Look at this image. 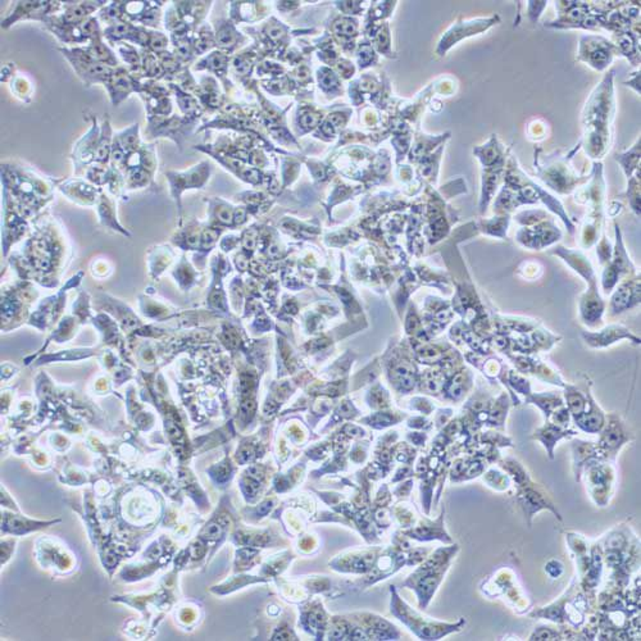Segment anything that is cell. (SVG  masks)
<instances>
[{"instance_id": "obj_6", "label": "cell", "mask_w": 641, "mask_h": 641, "mask_svg": "<svg viewBox=\"0 0 641 641\" xmlns=\"http://www.w3.org/2000/svg\"><path fill=\"white\" fill-rule=\"evenodd\" d=\"M91 125L88 132L82 135L74 144L72 151L69 154L74 163L76 175L85 173L91 164L95 163L98 143L101 136V125L95 116H90Z\"/></svg>"}, {"instance_id": "obj_21", "label": "cell", "mask_w": 641, "mask_h": 641, "mask_svg": "<svg viewBox=\"0 0 641 641\" xmlns=\"http://www.w3.org/2000/svg\"><path fill=\"white\" fill-rule=\"evenodd\" d=\"M144 101L146 117H168L172 114V101L171 96H140Z\"/></svg>"}, {"instance_id": "obj_29", "label": "cell", "mask_w": 641, "mask_h": 641, "mask_svg": "<svg viewBox=\"0 0 641 641\" xmlns=\"http://www.w3.org/2000/svg\"><path fill=\"white\" fill-rule=\"evenodd\" d=\"M168 45H170V39L166 34H163L162 31H158V30H151L149 41H148V46H146L148 51L154 53V54H159V53L168 51Z\"/></svg>"}, {"instance_id": "obj_18", "label": "cell", "mask_w": 641, "mask_h": 641, "mask_svg": "<svg viewBox=\"0 0 641 641\" xmlns=\"http://www.w3.org/2000/svg\"><path fill=\"white\" fill-rule=\"evenodd\" d=\"M141 53V81L143 80H157L164 81L166 72L154 53L140 48Z\"/></svg>"}, {"instance_id": "obj_9", "label": "cell", "mask_w": 641, "mask_h": 641, "mask_svg": "<svg viewBox=\"0 0 641 641\" xmlns=\"http://www.w3.org/2000/svg\"><path fill=\"white\" fill-rule=\"evenodd\" d=\"M211 173V166L207 162H201L195 166L191 170L185 172H176L168 171L166 172V176L168 178L171 185V191L173 196L178 199L183 190L191 188H201V185L207 181Z\"/></svg>"}, {"instance_id": "obj_27", "label": "cell", "mask_w": 641, "mask_h": 641, "mask_svg": "<svg viewBox=\"0 0 641 641\" xmlns=\"http://www.w3.org/2000/svg\"><path fill=\"white\" fill-rule=\"evenodd\" d=\"M111 170H112L111 164H101L95 162L86 170L85 176H86L90 183L98 185V186L106 185V183L108 185L109 176H111Z\"/></svg>"}, {"instance_id": "obj_3", "label": "cell", "mask_w": 641, "mask_h": 641, "mask_svg": "<svg viewBox=\"0 0 641 641\" xmlns=\"http://www.w3.org/2000/svg\"><path fill=\"white\" fill-rule=\"evenodd\" d=\"M58 51L64 54V57L69 61L71 67L74 69L76 75L81 80L85 88H91L93 85H104L108 77L114 72V67L107 64L95 62L91 58H89L81 46H62L58 48Z\"/></svg>"}, {"instance_id": "obj_26", "label": "cell", "mask_w": 641, "mask_h": 641, "mask_svg": "<svg viewBox=\"0 0 641 641\" xmlns=\"http://www.w3.org/2000/svg\"><path fill=\"white\" fill-rule=\"evenodd\" d=\"M98 209H99L101 221L106 225V226L111 227V228L117 230V231L125 233V235H128L126 230L122 228V227L120 226V223L117 222L116 213H114L113 206H112L111 201H108L107 196L104 194L101 195V199H99V203H98Z\"/></svg>"}, {"instance_id": "obj_13", "label": "cell", "mask_w": 641, "mask_h": 641, "mask_svg": "<svg viewBox=\"0 0 641 641\" xmlns=\"http://www.w3.org/2000/svg\"><path fill=\"white\" fill-rule=\"evenodd\" d=\"M140 25H135L130 21H122L114 25L107 26L103 29V36L108 44L114 45L120 43H130L136 45L138 43Z\"/></svg>"}, {"instance_id": "obj_17", "label": "cell", "mask_w": 641, "mask_h": 641, "mask_svg": "<svg viewBox=\"0 0 641 641\" xmlns=\"http://www.w3.org/2000/svg\"><path fill=\"white\" fill-rule=\"evenodd\" d=\"M116 51L118 53L122 62L126 64V67L132 75L141 81V53L140 48L130 43H120L114 45Z\"/></svg>"}, {"instance_id": "obj_24", "label": "cell", "mask_w": 641, "mask_h": 641, "mask_svg": "<svg viewBox=\"0 0 641 641\" xmlns=\"http://www.w3.org/2000/svg\"><path fill=\"white\" fill-rule=\"evenodd\" d=\"M9 84H11V91L17 99L24 103L31 101L34 86H32L31 81L25 75L16 72Z\"/></svg>"}, {"instance_id": "obj_25", "label": "cell", "mask_w": 641, "mask_h": 641, "mask_svg": "<svg viewBox=\"0 0 641 641\" xmlns=\"http://www.w3.org/2000/svg\"><path fill=\"white\" fill-rule=\"evenodd\" d=\"M116 135L120 140L125 153H130V151L138 149V146L144 143L140 136V125L138 123H133L131 126L116 132Z\"/></svg>"}, {"instance_id": "obj_16", "label": "cell", "mask_w": 641, "mask_h": 641, "mask_svg": "<svg viewBox=\"0 0 641 641\" xmlns=\"http://www.w3.org/2000/svg\"><path fill=\"white\" fill-rule=\"evenodd\" d=\"M214 38H216L217 46H220L222 51H226V54L231 53L233 49H236L246 40L244 36L235 29L233 22H230V21H223V22H220V25H217Z\"/></svg>"}, {"instance_id": "obj_15", "label": "cell", "mask_w": 641, "mask_h": 641, "mask_svg": "<svg viewBox=\"0 0 641 641\" xmlns=\"http://www.w3.org/2000/svg\"><path fill=\"white\" fill-rule=\"evenodd\" d=\"M59 188L71 199L82 203V204H93L96 199V189H95L94 185L82 181V180L71 178V180L64 181Z\"/></svg>"}, {"instance_id": "obj_14", "label": "cell", "mask_w": 641, "mask_h": 641, "mask_svg": "<svg viewBox=\"0 0 641 641\" xmlns=\"http://www.w3.org/2000/svg\"><path fill=\"white\" fill-rule=\"evenodd\" d=\"M81 48L84 53L89 58H91L93 61H95V62L107 64V66H111V67H114V69L121 67L120 58L117 57L116 51L104 41V36L95 39V40L90 41L89 44L84 45Z\"/></svg>"}, {"instance_id": "obj_20", "label": "cell", "mask_w": 641, "mask_h": 641, "mask_svg": "<svg viewBox=\"0 0 641 641\" xmlns=\"http://www.w3.org/2000/svg\"><path fill=\"white\" fill-rule=\"evenodd\" d=\"M167 84L170 86L172 94L175 95L178 108L183 112V116L190 117V118H198L201 114V109L194 96L183 90L180 86H177L176 84H173V82H167Z\"/></svg>"}, {"instance_id": "obj_4", "label": "cell", "mask_w": 641, "mask_h": 641, "mask_svg": "<svg viewBox=\"0 0 641 641\" xmlns=\"http://www.w3.org/2000/svg\"><path fill=\"white\" fill-rule=\"evenodd\" d=\"M64 1H41V0H25L13 1L11 9L1 19V29H9L19 21H38L44 24L46 19L61 13Z\"/></svg>"}, {"instance_id": "obj_1", "label": "cell", "mask_w": 641, "mask_h": 641, "mask_svg": "<svg viewBox=\"0 0 641 641\" xmlns=\"http://www.w3.org/2000/svg\"><path fill=\"white\" fill-rule=\"evenodd\" d=\"M612 90V74H610L591 95L585 108V138L589 141L592 138L586 151L592 157H602L610 148V123L615 112Z\"/></svg>"}, {"instance_id": "obj_10", "label": "cell", "mask_w": 641, "mask_h": 641, "mask_svg": "<svg viewBox=\"0 0 641 641\" xmlns=\"http://www.w3.org/2000/svg\"><path fill=\"white\" fill-rule=\"evenodd\" d=\"M164 1H126L125 14L127 21L135 25L144 26L151 30H157L162 19V6Z\"/></svg>"}, {"instance_id": "obj_28", "label": "cell", "mask_w": 641, "mask_h": 641, "mask_svg": "<svg viewBox=\"0 0 641 641\" xmlns=\"http://www.w3.org/2000/svg\"><path fill=\"white\" fill-rule=\"evenodd\" d=\"M256 58V53L252 51H243L238 57L233 59V69L236 71V74L240 76H251L253 69V62Z\"/></svg>"}, {"instance_id": "obj_11", "label": "cell", "mask_w": 641, "mask_h": 641, "mask_svg": "<svg viewBox=\"0 0 641 641\" xmlns=\"http://www.w3.org/2000/svg\"><path fill=\"white\" fill-rule=\"evenodd\" d=\"M586 44L581 45V57L594 69H603L610 64L613 51L612 45L602 38H585Z\"/></svg>"}, {"instance_id": "obj_5", "label": "cell", "mask_w": 641, "mask_h": 641, "mask_svg": "<svg viewBox=\"0 0 641 641\" xmlns=\"http://www.w3.org/2000/svg\"><path fill=\"white\" fill-rule=\"evenodd\" d=\"M195 123L196 118H190L186 116L178 117L171 114L168 117H146L145 135L149 140L158 138H171L181 151L183 140L188 138Z\"/></svg>"}, {"instance_id": "obj_7", "label": "cell", "mask_w": 641, "mask_h": 641, "mask_svg": "<svg viewBox=\"0 0 641 641\" xmlns=\"http://www.w3.org/2000/svg\"><path fill=\"white\" fill-rule=\"evenodd\" d=\"M140 85L141 81L132 75L125 66H121L114 69L113 74L108 77L103 86L107 90L112 106L118 107L130 95L133 93L138 94Z\"/></svg>"}, {"instance_id": "obj_12", "label": "cell", "mask_w": 641, "mask_h": 641, "mask_svg": "<svg viewBox=\"0 0 641 641\" xmlns=\"http://www.w3.org/2000/svg\"><path fill=\"white\" fill-rule=\"evenodd\" d=\"M43 25L46 27L48 31L51 32L56 38L64 45H69V48L75 46H84L89 44L88 40L82 32L81 24L79 25H64L56 24L48 19Z\"/></svg>"}, {"instance_id": "obj_30", "label": "cell", "mask_w": 641, "mask_h": 641, "mask_svg": "<svg viewBox=\"0 0 641 641\" xmlns=\"http://www.w3.org/2000/svg\"><path fill=\"white\" fill-rule=\"evenodd\" d=\"M16 71H17V69H16L14 64H6V66L1 69V77H0V81H11L13 76L16 74Z\"/></svg>"}, {"instance_id": "obj_2", "label": "cell", "mask_w": 641, "mask_h": 641, "mask_svg": "<svg viewBox=\"0 0 641 641\" xmlns=\"http://www.w3.org/2000/svg\"><path fill=\"white\" fill-rule=\"evenodd\" d=\"M1 180L6 189H12V194L21 199L29 209L35 207L38 201L49 194V178L41 176L32 167L19 164L1 163Z\"/></svg>"}, {"instance_id": "obj_23", "label": "cell", "mask_w": 641, "mask_h": 641, "mask_svg": "<svg viewBox=\"0 0 641 641\" xmlns=\"http://www.w3.org/2000/svg\"><path fill=\"white\" fill-rule=\"evenodd\" d=\"M227 66H228V56L223 51H213L208 57L201 59L199 64H196L195 69H208L213 72L221 79H225L227 75Z\"/></svg>"}, {"instance_id": "obj_31", "label": "cell", "mask_w": 641, "mask_h": 641, "mask_svg": "<svg viewBox=\"0 0 641 641\" xmlns=\"http://www.w3.org/2000/svg\"><path fill=\"white\" fill-rule=\"evenodd\" d=\"M203 535H204L206 537H209V539H216V537H218L221 535V526H218V525H211V526H208V528L204 530Z\"/></svg>"}, {"instance_id": "obj_8", "label": "cell", "mask_w": 641, "mask_h": 641, "mask_svg": "<svg viewBox=\"0 0 641 641\" xmlns=\"http://www.w3.org/2000/svg\"><path fill=\"white\" fill-rule=\"evenodd\" d=\"M108 1L96 0V1H64V8L61 13L49 17L56 24L64 25H79L84 21L95 16Z\"/></svg>"}, {"instance_id": "obj_19", "label": "cell", "mask_w": 641, "mask_h": 641, "mask_svg": "<svg viewBox=\"0 0 641 641\" xmlns=\"http://www.w3.org/2000/svg\"><path fill=\"white\" fill-rule=\"evenodd\" d=\"M114 132L111 126V120L106 114L104 120L101 123V136L98 143L96 151V163L109 164L111 162V151H112V143H113Z\"/></svg>"}, {"instance_id": "obj_22", "label": "cell", "mask_w": 641, "mask_h": 641, "mask_svg": "<svg viewBox=\"0 0 641 641\" xmlns=\"http://www.w3.org/2000/svg\"><path fill=\"white\" fill-rule=\"evenodd\" d=\"M125 6L126 1H108L107 4L96 13V17L101 24L106 25V27L114 25L117 22L127 21Z\"/></svg>"}]
</instances>
